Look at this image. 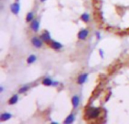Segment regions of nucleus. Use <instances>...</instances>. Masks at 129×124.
Listing matches in <instances>:
<instances>
[{"label":"nucleus","mask_w":129,"mask_h":124,"mask_svg":"<svg viewBox=\"0 0 129 124\" xmlns=\"http://www.w3.org/2000/svg\"><path fill=\"white\" fill-rule=\"evenodd\" d=\"M32 43H33V45L35 47H36V48H41L42 45V41H41L39 38H37V37H33V39H32Z\"/></svg>","instance_id":"f03ea898"},{"label":"nucleus","mask_w":129,"mask_h":124,"mask_svg":"<svg viewBox=\"0 0 129 124\" xmlns=\"http://www.w3.org/2000/svg\"><path fill=\"white\" fill-rule=\"evenodd\" d=\"M51 46L52 48H54L55 50H58V49L62 48V45L60 43L57 42H52L51 43Z\"/></svg>","instance_id":"1a4fd4ad"},{"label":"nucleus","mask_w":129,"mask_h":124,"mask_svg":"<svg viewBox=\"0 0 129 124\" xmlns=\"http://www.w3.org/2000/svg\"><path fill=\"white\" fill-rule=\"evenodd\" d=\"M40 1H41V2H45V0H40Z\"/></svg>","instance_id":"a211bd4d"},{"label":"nucleus","mask_w":129,"mask_h":124,"mask_svg":"<svg viewBox=\"0 0 129 124\" xmlns=\"http://www.w3.org/2000/svg\"><path fill=\"white\" fill-rule=\"evenodd\" d=\"M88 78V74L87 73H83L80 75L78 78V83L79 84H83Z\"/></svg>","instance_id":"423d86ee"},{"label":"nucleus","mask_w":129,"mask_h":124,"mask_svg":"<svg viewBox=\"0 0 129 124\" xmlns=\"http://www.w3.org/2000/svg\"><path fill=\"white\" fill-rule=\"evenodd\" d=\"M33 13L29 12L27 14V16H26V21L27 22H29L30 20H33Z\"/></svg>","instance_id":"dca6fc26"},{"label":"nucleus","mask_w":129,"mask_h":124,"mask_svg":"<svg viewBox=\"0 0 129 124\" xmlns=\"http://www.w3.org/2000/svg\"><path fill=\"white\" fill-rule=\"evenodd\" d=\"M17 100H18V97H17V95H14L13 97H11L10 99H9V104L10 105H14V104H16L17 103Z\"/></svg>","instance_id":"ddd939ff"},{"label":"nucleus","mask_w":129,"mask_h":124,"mask_svg":"<svg viewBox=\"0 0 129 124\" xmlns=\"http://www.w3.org/2000/svg\"><path fill=\"white\" fill-rule=\"evenodd\" d=\"M101 111L98 108H89L86 110L85 117L89 119H95L99 117Z\"/></svg>","instance_id":"f257e3e1"},{"label":"nucleus","mask_w":129,"mask_h":124,"mask_svg":"<svg viewBox=\"0 0 129 124\" xmlns=\"http://www.w3.org/2000/svg\"><path fill=\"white\" fill-rule=\"evenodd\" d=\"M88 35V31L87 30H82L79 33L78 37H79V39L83 40V39H85L87 38Z\"/></svg>","instance_id":"7ed1b4c3"},{"label":"nucleus","mask_w":129,"mask_h":124,"mask_svg":"<svg viewBox=\"0 0 129 124\" xmlns=\"http://www.w3.org/2000/svg\"><path fill=\"white\" fill-rule=\"evenodd\" d=\"M11 117V114H10L8 113H4L1 115L0 120H1V121H6V120H9Z\"/></svg>","instance_id":"6e6552de"},{"label":"nucleus","mask_w":129,"mask_h":124,"mask_svg":"<svg viewBox=\"0 0 129 124\" xmlns=\"http://www.w3.org/2000/svg\"><path fill=\"white\" fill-rule=\"evenodd\" d=\"M42 83H43L45 86H47L53 85L52 80H51V79H49V78H45V79L42 81Z\"/></svg>","instance_id":"f8f14e48"},{"label":"nucleus","mask_w":129,"mask_h":124,"mask_svg":"<svg viewBox=\"0 0 129 124\" xmlns=\"http://www.w3.org/2000/svg\"><path fill=\"white\" fill-rule=\"evenodd\" d=\"M36 60V57L35 55H30V56L28 58V59H27V62H28L29 64H32V63H33Z\"/></svg>","instance_id":"4468645a"},{"label":"nucleus","mask_w":129,"mask_h":124,"mask_svg":"<svg viewBox=\"0 0 129 124\" xmlns=\"http://www.w3.org/2000/svg\"><path fill=\"white\" fill-rule=\"evenodd\" d=\"M72 103H73V107L75 108H77L78 105H79V97H77V96L73 97V98H72Z\"/></svg>","instance_id":"9d476101"},{"label":"nucleus","mask_w":129,"mask_h":124,"mask_svg":"<svg viewBox=\"0 0 129 124\" xmlns=\"http://www.w3.org/2000/svg\"><path fill=\"white\" fill-rule=\"evenodd\" d=\"M41 39L44 41V42H49L51 40V36H50V33L48 31H45V33H43L42 35H41Z\"/></svg>","instance_id":"39448f33"},{"label":"nucleus","mask_w":129,"mask_h":124,"mask_svg":"<svg viewBox=\"0 0 129 124\" xmlns=\"http://www.w3.org/2000/svg\"><path fill=\"white\" fill-rule=\"evenodd\" d=\"M82 20L85 22H88L89 20V15L88 14H83L81 17Z\"/></svg>","instance_id":"2eb2a0df"},{"label":"nucleus","mask_w":129,"mask_h":124,"mask_svg":"<svg viewBox=\"0 0 129 124\" xmlns=\"http://www.w3.org/2000/svg\"><path fill=\"white\" fill-rule=\"evenodd\" d=\"M74 120H75L74 115H73V114H70V115H69V116L67 117V119H66L65 121H64V123H73V122L74 121Z\"/></svg>","instance_id":"9b49d317"},{"label":"nucleus","mask_w":129,"mask_h":124,"mask_svg":"<svg viewBox=\"0 0 129 124\" xmlns=\"http://www.w3.org/2000/svg\"><path fill=\"white\" fill-rule=\"evenodd\" d=\"M11 10L14 14H17L20 11V5L18 3H14L11 6Z\"/></svg>","instance_id":"20e7f679"},{"label":"nucleus","mask_w":129,"mask_h":124,"mask_svg":"<svg viewBox=\"0 0 129 124\" xmlns=\"http://www.w3.org/2000/svg\"><path fill=\"white\" fill-rule=\"evenodd\" d=\"M28 89H29L28 86H23V87H22V88L19 90V92H20V93H24V92H26L28 90Z\"/></svg>","instance_id":"f3484780"},{"label":"nucleus","mask_w":129,"mask_h":124,"mask_svg":"<svg viewBox=\"0 0 129 124\" xmlns=\"http://www.w3.org/2000/svg\"><path fill=\"white\" fill-rule=\"evenodd\" d=\"M31 28L33 29V31H35V32H36V31H38L39 30V22L36 20H34L33 22H32V23H31Z\"/></svg>","instance_id":"0eeeda50"}]
</instances>
